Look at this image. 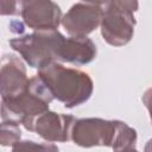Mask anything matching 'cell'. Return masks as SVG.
<instances>
[{
  "label": "cell",
  "mask_w": 152,
  "mask_h": 152,
  "mask_svg": "<svg viewBox=\"0 0 152 152\" xmlns=\"http://www.w3.org/2000/svg\"><path fill=\"white\" fill-rule=\"evenodd\" d=\"M137 131L120 120L101 118L77 119L71 132V140L81 147L106 146L115 151L135 147Z\"/></svg>",
  "instance_id": "6da1fadb"
},
{
  "label": "cell",
  "mask_w": 152,
  "mask_h": 152,
  "mask_svg": "<svg viewBox=\"0 0 152 152\" xmlns=\"http://www.w3.org/2000/svg\"><path fill=\"white\" fill-rule=\"evenodd\" d=\"M53 99L62 102L65 108H74L87 102L94 91L90 76L78 69L64 66L59 62H52L38 70Z\"/></svg>",
  "instance_id": "7a4b0ae2"
},
{
  "label": "cell",
  "mask_w": 152,
  "mask_h": 152,
  "mask_svg": "<svg viewBox=\"0 0 152 152\" xmlns=\"http://www.w3.org/2000/svg\"><path fill=\"white\" fill-rule=\"evenodd\" d=\"M53 96L43 82L34 75L30 77L25 91L8 102H1V120H11L23 125L25 129L33 132L38 116L49 110Z\"/></svg>",
  "instance_id": "3957f363"
},
{
  "label": "cell",
  "mask_w": 152,
  "mask_h": 152,
  "mask_svg": "<svg viewBox=\"0 0 152 152\" xmlns=\"http://www.w3.org/2000/svg\"><path fill=\"white\" fill-rule=\"evenodd\" d=\"M65 37L57 31H34L10 39V46L34 69L58 62Z\"/></svg>",
  "instance_id": "277c9868"
},
{
  "label": "cell",
  "mask_w": 152,
  "mask_h": 152,
  "mask_svg": "<svg viewBox=\"0 0 152 152\" xmlns=\"http://www.w3.org/2000/svg\"><path fill=\"white\" fill-rule=\"evenodd\" d=\"M138 1H104L100 26L106 43L112 46H124L131 42L137 24L134 13L138 11Z\"/></svg>",
  "instance_id": "5b68a950"
},
{
  "label": "cell",
  "mask_w": 152,
  "mask_h": 152,
  "mask_svg": "<svg viewBox=\"0 0 152 152\" xmlns=\"http://www.w3.org/2000/svg\"><path fill=\"white\" fill-rule=\"evenodd\" d=\"M103 5V1L74 4L62 18L63 27L71 37H87L101 25Z\"/></svg>",
  "instance_id": "8992f818"
},
{
  "label": "cell",
  "mask_w": 152,
  "mask_h": 152,
  "mask_svg": "<svg viewBox=\"0 0 152 152\" xmlns=\"http://www.w3.org/2000/svg\"><path fill=\"white\" fill-rule=\"evenodd\" d=\"M20 15L24 24L34 31H57L63 18L61 7L50 0L21 1Z\"/></svg>",
  "instance_id": "52a82bcc"
},
{
  "label": "cell",
  "mask_w": 152,
  "mask_h": 152,
  "mask_svg": "<svg viewBox=\"0 0 152 152\" xmlns=\"http://www.w3.org/2000/svg\"><path fill=\"white\" fill-rule=\"evenodd\" d=\"M28 80L21 59L12 53L4 55L0 70L1 102H8L21 95L27 87Z\"/></svg>",
  "instance_id": "ba28073f"
},
{
  "label": "cell",
  "mask_w": 152,
  "mask_h": 152,
  "mask_svg": "<svg viewBox=\"0 0 152 152\" xmlns=\"http://www.w3.org/2000/svg\"><path fill=\"white\" fill-rule=\"evenodd\" d=\"M76 120L70 114L48 110L37 118L33 132L48 142H66L71 139V132Z\"/></svg>",
  "instance_id": "9c48e42d"
},
{
  "label": "cell",
  "mask_w": 152,
  "mask_h": 152,
  "mask_svg": "<svg viewBox=\"0 0 152 152\" xmlns=\"http://www.w3.org/2000/svg\"><path fill=\"white\" fill-rule=\"evenodd\" d=\"M97 49L95 43L88 37L65 38L59 52V63H71L84 65L93 62L96 57Z\"/></svg>",
  "instance_id": "30bf717a"
},
{
  "label": "cell",
  "mask_w": 152,
  "mask_h": 152,
  "mask_svg": "<svg viewBox=\"0 0 152 152\" xmlns=\"http://www.w3.org/2000/svg\"><path fill=\"white\" fill-rule=\"evenodd\" d=\"M20 125L11 120H1L0 125V144L2 146H13L20 141Z\"/></svg>",
  "instance_id": "8fae6325"
},
{
  "label": "cell",
  "mask_w": 152,
  "mask_h": 152,
  "mask_svg": "<svg viewBox=\"0 0 152 152\" xmlns=\"http://www.w3.org/2000/svg\"><path fill=\"white\" fill-rule=\"evenodd\" d=\"M12 152H59L52 142H36L32 140H20L12 146Z\"/></svg>",
  "instance_id": "7c38bea8"
},
{
  "label": "cell",
  "mask_w": 152,
  "mask_h": 152,
  "mask_svg": "<svg viewBox=\"0 0 152 152\" xmlns=\"http://www.w3.org/2000/svg\"><path fill=\"white\" fill-rule=\"evenodd\" d=\"M1 14L2 15H14L20 14L21 1H1Z\"/></svg>",
  "instance_id": "4fadbf2b"
},
{
  "label": "cell",
  "mask_w": 152,
  "mask_h": 152,
  "mask_svg": "<svg viewBox=\"0 0 152 152\" xmlns=\"http://www.w3.org/2000/svg\"><path fill=\"white\" fill-rule=\"evenodd\" d=\"M142 103L145 104V107L147 108L148 113H150V119H151V122H152V88H148L144 95H142Z\"/></svg>",
  "instance_id": "5bb4252c"
},
{
  "label": "cell",
  "mask_w": 152,
  "mask_h": 152,
  "mask_svg": "<svg viewBox=\"0 0 152 152\" xmlns=\"http://www.w3.org/2000/svg\"><path fill=\"white\" fill-rule=\"evenodd\" d=\"M144 152H152V138L146 142L145 148H144Z\"/></svg>",
  "instance_id": "9a60e30c"
},
{
  "label": "cell",
  "mask_w": 152,
  "mask_h": 152,
  "mask_svg": "<svg viewBox=\"0 0 152 152\" xmlns=\"http://www.w3.org/2000/svg\"><path fill=\"white\" fill-rule=\"evenodd\" d=\"M115 152H139L135 147H128V148H124V150H120V151H115Z\"/></svg>",
  "instance_id": "2e32d148"
}]
</instances>
